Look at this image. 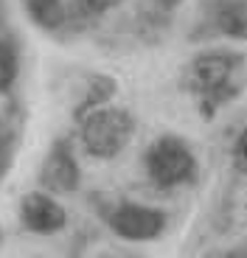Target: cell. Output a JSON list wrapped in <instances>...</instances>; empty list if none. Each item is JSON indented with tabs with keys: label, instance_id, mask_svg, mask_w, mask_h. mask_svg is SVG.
<instances>
[{
	"label": "cell",
	"instance_id": "cell-1",
	"mask_svg": "<svg viewBox=\"0 0 247 258\" xmlns=\"http://www.w3.org/2000/svg\"><path fill=\"white\" fill-rule=\"evenodd\" d=\"M241 62L244 56L233 51H208L191 59L189 71H186V87L194 96H200L205 112H214L219 101L236 96L230 82L241 68Z\"/></svg>",
	"mask_w": 247,
	"mask_h": 258
},
{
	"label": "cell",
	"instance_id": "cell-2",
	"mask_svg": "<svg viewBox=\"0 0 247 258\" xmlns=\"http://www.w3.org/2000/svg\"><path fill=\"white\" fill-rule=\"evenodd\" d=\"M79 118H82V146L87 155L101 160L118 157L135 135V118L121 107L98 104Z\"/></svg>",
	"mask_w": 247,
	"mask_h": 258
},
{
	"label": "cell",
	"instance_id": "cell-3",
	"mask_svg": "<svg viewBox=\"0 0 247 258\" xmlns=\"http://www.w3.org/2000/svg\"><path fill=\"white\" fill-rule=\"evenodd\" d=\"M146 174L157 188H174L182 182L194 180L197 174V160L189 143L177 135H163L146 149L143 155Z\"/></svg>",
	"mask_w": 247,
	"mask_h": 258
},
{
	"label": "cell",
	"instance_id": "cell-4",
	"mask_svg": "<svg viewBox=\"0 0 247 258\" xmlns=\"http://www.w3.org/2000/svg\"><path fill=\"white\" fill-rule=\"evenodd\" d=\"M107 222L112 233L127 241H152L166 227V213L149 205H138V202H121L107 216Z\"/></svg>",
	"mask_w": 247,
	"mask_h": 258
},
{
	"label": "cell",
	"instance_id": "cell-5",
	"mask_svg": "<svg viewBox=\"0 0 247 258\" xmlns=\"http://www.w3.org/2000/svg\"><path fill=\"white\" fill-rule=\"evenodd\" d=\"M20 219L31 233H39V236H51V233H59L68 222L65 208L53 200L51 194L45 191H31L23 197L20 202Z\"/></svg>",
	"mask_w": 247,
	"mask_h": 258
},
{
	"label": "cell",
	"instance_id": "cell-6",
	"mask_svg": "<svg viewBox=\"0 0 247 258\" xmlns=\"http://www.w3.org/2000/svg\"><path fill=\"white\" fill-rule=\"evenodd\" d=\"M39 182L51 194H71L79 185V163L73 157L71 146L65 141H59L51 146L45 163L39 168Z\"/></svg>",
	"mask_w": 247,
	"mask_h": 258
},
{
	"label": "cell",
	"instance_id": "cell-7",
	"mask_svg": "<svg viewBox=\"0 0 247 258\" xmlns=\"http://www.w3.org/2000/svg\"><path fill=\"white\" fill-rule=\"evenodd\" d=\"M216 28L230 39H247V3L241 0H225L216 9Z\"/></svg>",
	"mask_w": 247,
	"mask_h": 258
},
{
	"label": "cell",
	"instance_id": "cell-8",
	"mask_svg": "<svg viewBox=\"0 0 247 258\" xmlns=\"http://www.w3.org/2000/svg\"><path fill=\"white\" fill-rule=\"evenodd\" d=\"M28 17L39 28H59L65 23V0H23Z\"/></svg>",
	"mask_w": 247,
	"mask_h": 258
},
{
	"label": "cell",
	"instance_id": "cell-9",
	"mask_svg": "<svg viewBox=\"0 0 247 258\" xmlns=\"http://www.w3.org/2000/svg\"><path fill=\"white\" fill-rule=\"evenodd\" d=\"M17 71H20V56L12 39L0 37V93L12 90V84L17 82Z\"/></svg>",
	"mask_w": 247,
	"mask_h": 258
},
{
	"label": "cell",
	"instance_id": "cell-10",
	"mask_svg": "<svg viewBox=\"0 0 247 258\" xmlns=\"http://www.w3.org/2000/svg\"><path fill=\"white\" fill-rule=\"evenodd\" d=\"M230 160H233V168H236V171L247 177V129H241L239 138L233 141V149H230Z\"/></svg>",
	"mask_w": 247,
	"mask_h": 258
},
{
	"label": "cell",
	"instance_id": "cell-11",
	"mask_svg": "<svg viewBox=\"0 0 247 258\" xmlns=\"http://www.w3.org/2000/svg\"><path fill=\"white\" fill-rule=\"evenodd\" d=\"M124 0H85V6L90 9V12H96V14H101V12H110V9H115V6H121Z\"/></svg>",
	"mask_w": 247,
	"mask_h": 258
},
{
	"label": "cell",
	"instance_id": "cell-12",
	"mask_svg": "<svg viewBox=\"0 0 247 258\" xmlns=\"http://www.w3.org/2000/svg\"><path fill=\"white\" fill-rule=\"evenodd\" d=\"M104 258H138V255H132V252H110V255H104Z\"/></svg>",
	"mask_w": 247,
	"mask_h": 258
},
{
	"label": "cell",
	"instance_id": "cell-13",
	"mask_svg": "<svg viewBox=\"0 0 247 258\" xmlns=\"http://www.w3.org/2000/svg\"><path fill=\"white\" fill-rule=\"evenodd\" d=\"M160 3H163V6H171V9H174V6H180L182 0H160Z\"/></svg>",
	"mask_w": 247,
	"mask_h": 258
}]
</instances>
